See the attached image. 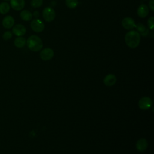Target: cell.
Instances as JSON below:
<instances>
[{"mask_svg": "<svg viewBox=\"0 0 154 154\" xmlns=\"http://www.w3.org/2000/svg\"><path fill=\"white\" fill-rule=\"evenodd\" d=\"M141 37L140 34L136 31H130L125 36L126 45L131 48H135L140 45Z\"/></svg>", "mask_w": 154, "mask_h": 154, "instance_id": "6da1fadb", "label": "cell"}, {"mask_svg": "<svg viewBox=\"0 0 154 154\" xmlns=\"http://www.w3.org/2000/svg\"><path fill=\"white\" fill-rule=\"evenodd\" d=\"M28 48L33 52H38L43 48V42L37 35H31L26 42Z\"/></svg>", "mask_w": 154, "mask_h": 154, "instance_id": "7a4b0ae2", "label": "cell"}, {"mask_svg": "<svg viewBox=\"0 0 154 154\" xmlns=\"http://www.w3.org/2000/svg\"><path fill=\"white\" fill-rule=\"evenodd\" d=\"M43 17L46 22H50L53 21L55 17V12L54 10L50 7L45 8L43 11Z\"/></svg>", "mask_w": 154, "mask_h": 154, "instance_id": "3957f363", "label": "cell"}, {"mask_svg": "<svg viewBox=\"0 0 154 154\" xmlns=\"http://www.w3.org/2000/svg\"><path fill=\"white\" fill-rule=\"evenodd\" d=\"M31 28L35 32H41L45 28V25L40 19L35 18L31 21Z\"/></svg>", "mask_w": 154, "mask_h": 154, "instance_id": "277c9868", "label": "cell"}, {"mask_svg": "<svg viewBox=\"0 0 154 154\" xmlns=\"http://www.w3.org/2000/svg\"><path fill=\"white\" fill-rule=\"evenodd\" d=\"M152 100L149 97H143L138 102V106L141 109L147 110L152 105Z\"/></svg>", "mask_w": 154, "mask_h": 154, "instance_id": "5b68a950", "label": "cell"}, {"mask_svg": "<svg viewBox=\"0 0 154 154\" xmlns=\"http://www.w3.org/2000/svg\"><path fill=\"white\" fill-rule=\"evenodd\" d=\"M54 55V52L53 49L49 48H46L43 49L40 54V58L42 60L48 61L53 58Z\"/></svg>", "mask_w": 154, "mask_h": 154, "instance_id": "8992f818", "label": "cell"}, {"mask_svg": "<svg viewBox=\"0 0 154 154\" xmlns=\"http://www.w3.org/2000/svg\"><path fill=\"white\" fill-rule=\"evenodd\" d=\"M122 25L123 27L127 30H131L135 27V22L134 20L129 17H125L122 21Z\"/></svg>", "mask_w": 154, "mask_h": 154, "instance_id": "52a82bcc", "label": "cell"}, {"mask_svg": "<svg viewBox=\"0 0 154 154\" xmlns=\"http://www.w3.org/2000/svg\"><path fill=\"white\" fill-rule=\"evenodd\" d=\"M26 28L22 24H17L14 25L12 29V32L17 37H22L26 33Z\"/></svg>", "mask_w": 154, "mask_h": 154, "instance_id": "ba28073f", "label": "cell"}, {"mask_svg": "<svg viewBox=\"0 0 154 154\" xmlns=\"http://www.w3.org/2000/svg\"><path fill=\"white\" fill-rule=\"evenodd\" d=\"M25 0H10V5L11 8L16 11L22 10L25 7Z\"/></svg>", "mask_w": 154, "mask_h": 154, "instance_id": "9c48e42d", "label": "cell"}, {"mask_svg": "<svg viewBox=\"0 0 154 154\" xmlns=\"http://www.w3.org/2000/svg\"><path fill=\"white\" fill-rule=\"evenodd\" d=\"M149 12V9L147 5L145 4L140 5L137 9V14L141 18L146 17Z\"/></svg>", "mask_w": 154, "mask_h": 154, "instance_id": "30bf717a", "label": "cell"}, {"mask_svg": "<svg viewBox=\"0 0 154 154\" xmlns=\"http://www.w3.org/2000/svg\"><path fill=\"white\" fill-rule=\"evenodd\" d=\"M117 81L116 76L113 74H108L103 79V83L106 86L111 87L114 85Z\"/></svg>", "mask_w": 154, "mask_h": 154, "instance_id": "8fae6325", "label": "cell"}, {"mask_svg": "<svg viewBox=\"0 0 154 154\" xmlns=\"http://www.w3.org/2000/svg\"><path fill=\"white\" fill-rule=\"evenodd\" d=\"M147 146H148V143L145 138H141L138 140L136 143V145H135V147L137 150L141 152H144L147 149Z\"/></svg>", "mask_w": 154, "mask_h": 154, "instance_id": "7c38bea8", "label": "cell"}, {"mask_svg": "<svg viewBox=\"0 0 154 154\" xmlns=\"http://www.w3.org/2000/svg\"><path fill=\"white\" fill-rule=\"evenodd\" d=\"M2 24L5 28H11L14 24V19L11 16H7L3 19L2 21Z\"/></svg>", "mask_w": 154, "mask_h": 154, "instance_id": "4fadbf2b", "label": "cell"}, {"mask_svg": "<svg viewBox=\"0 0 154 154\" xmlns=\"http://www.w3.org/2000/svg\"><path fill=\"white\" fill-rule=\"evenodd\" d=\"M135 28L140 35H141L143 37H146L149 34V29L143 24L138 23L137 25H135Z\"/></svg>", "mask_w": 154, "mask_h": 154, "instance_id": "5bb4252c", "label": "cell"}, {"mask_svg": "<svg viewBox=\"0 0 154 154\" xmlns=\"http://www.w3.org/2000/svg\"><path fill=\"white\" fill-rule=\"evenodd\" d=\"M21 19L24 21H29L32 18V14L28 10H23L20 14Z\"/></svg>", "mask_w": 154, "mask_h": 154, "instance_id": "9a60e30c", "label": "cell"}, {"mask_svg": "<svg viewBox=\"0 0 154 154\" xmlns=\"http://www.w3.org/2000/svg\"><path fill=\"white\" fill-rule=\"evenodd\" d=\"M26 40L25 38L22 37H18L16 38H15L14 41V44L16 47L18 48H22L24 47V46L26 45Z\"/></svg>", "mask_w": 154, "mask_h": 154, "instance_id": "2e32d148", "label": "cell"}, {"mask_svg": "<svg viewBox=\"0 0 154 154\" xmlns=\"http://www.w3.org/2000/svg\"><path fill=\"white\" fill-rule=\"evenodd\" d=\"M10 5L6 2H2L0 3V13L5 14L10 11Z\"/></svg>", "mask_w": 154, "mask_h": 154, "instance_id": "e0dca14e", "label": "cell"}, {"mask_svg": "<svg viewBox=\"0 0 154 154\" xmlns=\"http://www.w3.org/2000/svg\"><path fill=\"white\" fill-rule=\"evenodd\" d=\"M65 3L70 8H75L78 4V0H65Z\"/></svg>", "mask_w": 154, "mask_h": 154, "instance_id": "ac0fdd59", "label": "cell"}, {"mask_svg": "<svg viewBox=\"0 0 154 154\" xmlns=\"http://www.w3.org/2000/svg\"><path fill=\"white\" fill-rule=\"evenodd\" d=\"M43 0H31V5L34 8H38L43 4Z\"/></svg>", "mask_w": 154, "mask_h": 154, "instance_id": "d6986e66", "label": "cell"}, {"mask_svg": "<svg viewBox=\"0 0 154 154\" xmlns=\"http://www.w3.org/2000/svg\"><path fill=\"white\" fill-rule=\"evenodd\" d=\"M12 32L11 31H5L3 35H2V38L5 40H10L11 37H12Z\"/></svg>", "mask_w": 154, "mask_h": 154, "instance_id": "ffe728a7", "label": "cell"}, {"mask_svg": "<svg viewBox=\"0 0 154 154\" xmlns=\"http://www.w3.org/2000/svg\"><path fill=\"white\" fill-rule=\"evenodd\" d=\"M153 20H154V17L153 16H152L148 19V21H147L148 26L149 27V29H150L151 30L153 29V27H154V22H153Z\"/></svg>", "mask_w": 154, "mask_h": 154, "instance_id": "44dd1931", "label": "cell"}, {"mask_svg": "<svg viewBox=\"0 0 154 154\" xmlns=\"http://www.w3.org/2000/svg\"><path fill=\"white\" fill-rule=\"evenodd\" d=\"M149 6L150 9L153 11H154V0H150L149 2Z\"/></svg>", "mask_w": 154, "mask_h": 154, "instance_id": "7402d4cb", "label": "cell"}, {"mask_svg": "<svg viewBox=\"0 0 154 154\" xmlns=\"http://www.w3.org/2000/svg\"><path fill=\"white\" fill-rule=\"evenodd\" d=\"M33 15H34V17H37L39 16V12H38V11H35L34 12V13H33Z\"/></svg>", "mask_w": 154, "mask_h": 154, "instance_id": "603a6c76", "label": "cell"}, {"mask_svg": "<svg viewBox=\"0 0 154 154\" xmlns=\"http://www.w3.org/2000/svg\"><path fill=\"white\" fill-rule=\"evenodd\" d=\"M4 1H10V0H4Z\"/></svg>", "mask_w": 154, "mask_h": 154, "instance_id": "cb8c5ba5", "label": "cell"}, {"mask_svg": "<svg viewBox=\"0 0 154 154\" xmlns=\"http://www.w3.org/2000/svg\"><path fill=\"white\" fill-rule=\"evenodd\" d=\"M144 1H147V0H144Z\"/></svg>", "mask_w": 154, "mask_h": 154, "instance_id": "d4e9b609", "label": "cell"}]
</instances>
